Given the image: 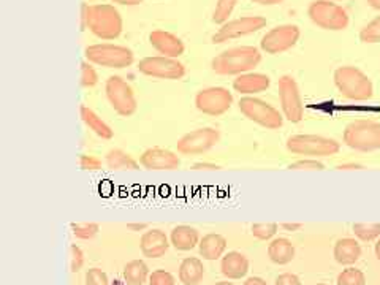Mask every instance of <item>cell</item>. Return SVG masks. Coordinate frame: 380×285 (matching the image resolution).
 I'll return each mask as SVG.
<instances>
[{"mask_svg":"<svg viewBox=\"0 0 380 285\" xmlns=\"http://www.w3.org/2000/svg\"><path fill=\"white\" fill-rule=\"evenodd\" d=\"M262 54L254 46H236L220 52L213 59V70L217 74L249 73L260 64Z\"/></svg>","mask_w":380,"mask_h":285,"instance_id":"cell-1","label":"cell"},{"mask_svg":"<svg viewBox=\"0 0 380 285\" xmlns=\"http://www.w3.org/2000/svg\"><path fill=\"white\" fill-rule=\"evenodd\" d=\"M335 84L337 91L349 100L364 101L369 100L374 94V87H372L368 74L352 65L339 67L335 72Z\"/></svg>","mask_w":380,"mask_h":285,"instance_id":"cell-2","label":"cell"},{"mask_svg":"<svg viewBox=\"0 0 380 285\" xmlns=\"http://www.w3.org/2000/svg\"><path fill=\"white\" fill-rule=\"evenodd\" d=\"M87 27L95 37L101 40H114L122 32V18L113 5H91L87 9Z\"/></svg>","mask_w":380,"mask_h":285,"instance_id":"cell-3","label":"cell"},{"mask_svg":"<svg viewBox=\"0 0 380 285\" xmlns=\"http://www.w3.org/2000/svg\"><path fill=\"white\" fill-rule=\"evenodd\" d=\"M344 142L359 152H372L380 149V124L374 121L359 119L345 127Z\"/></svg>","mask_w":380,"mask_h":285,"instance_id":"cell-4","label":"cell"},{"mask_svg":"<svg viewBox=\"0 0 380 285\" xmlns=\"http://www.w3.org/2000/svg\"><path fill=\"white\" fill-rule=\"evenodd\" d=\"M287 149L291 154L315 159L337 154L341 145L336 140L320 137V135H294L287 140Z\"/></svg>","mask_w":380,"mask_h":285,"instance_id":"cell-5","label":"cell"},{"mask_svg":"<svg viewBox=\"0 0 380 285\" xmlns=\"http://www.w3.org/2000/svg\"><path fill=\"white\" fill-rule=\"evenodd\" d=\"M86 59L106 69H125L133 64V52L125 46L100 43L86 48Z\"/></svg>","mask_w":380,"mask_h":285,"instance_id":"cell-6","label":"cell"},{"mask_svg":"<svg viewBox=\"0 0 380 285\" xmlns=\"http://www.w3.org/2000/svg\"><path fill=\"white\" fill-rule=\"evenodd\" d=\"M308 15L315 26L327 30H344L349 26V15L342 6L330 0H315L309 5Z\"/></svg>","mask_w":380,"mask_h":285,"instance_id":"cell-7","label":"cell"},{"mask_svg":"<svg viewBox=\"0 0 380 285\" xmlns=\"http://www.w3.org/2000/svg\"><path fill=\"white\" fill-rule=\"evenodd\" d=\"M106 99L113 106V110L116 111L119 116L128 118L135 114L138 108L137 97L135 92L127 81L122 79L121 77H110L106 79L105 84Z\"/></svg>","mask_w":380,"mask_h":285,"instance_id":"cell-8","label":"cell"},{"mask_svg":"<svg viewBox=\"0 0 380 285\" xmlns=\"http://www.w3.org/2000/svg\"><path fill=\"white\" fill-rule=\"evenodd\" d=\"M238 106H240V111L249 121H252L264 128L276 130V128H281L284 124L282 114L264 100L255 97H244L240 100Z\"/></svg>","mask_w":380,"mask_h":285,"instance_id":"cell-9","label":"cell"},{"mask_svg":"<svg viewBox=\"0 0 380 285\" xmlns=\"http://www.w3.org/2000/svg\"><path fill=\"white\" fill-rule=\"evenodd\" d=\"M233 104V95L225 87H208L195 97L196 110L208 116H222Z\"/></svg>","mask_w":380,"mask_h":285,"instance_id":"cell-10","label":"cell"},{"mask_svg":"<svg viewBox=\"0 0 380 285\" xmlns=\"http://www.w3.org/2000/svg\"><path fill=\"white\" fill-rule=\"evenodd\" d=\"M279 99L285 119L294 124L301 122L304 116V105L296 81L290 74H284L279 79Z\"/></svg>","mask_w":380,"mask_h":285,"instance_id":"cell-11","label":"cell"},{"mask_svg":"<svg viewBox=\"0 0 380 285\" xmlns=\"http://www.w3.org/2000/svg\"><path fill=\"white\" fill-rule=\"evenodd\" d=\"M140 73L160 79H179L186 74V67L179 60L167 56L145 57L138 64Z\"/></svg>","mask_w":380,"mask_h":285,"instance_id":"cell-12","label":"cell"},{"mask_svg":"<svg viewBox=\"0 0 380 285\" xmlns=\"http://www.w3.org/2000/svg\"><path fill=\"white\" fill-rule=\"evenodd\" d=\"M219 140V130H216L213 127H205L186 133L176 146H178V152L182 155H199L213 149Z\"/></svg>","mask_w":380,"mask_h":285,"instance_id":"cell-13","label":"cell"},{"mask_svg":"<svg viewBox=\"0 0 380 285\" xmlns=\"http://www.w3.org/2000/svg\"><path fill=\"white\" fill-rule=\"evenodd\" d=\"M267 26V19L262 16H244L233 19L223 24L219 30L213 35V43H225L228 40L240 38L249 33L263 29Z\"/></svg>","mask_w":380,"mask_h":285,"instance_id":"cell-14","label":"cell"},{"mask_svg":"<svg viewBox=\"0 0 380 285\" xmlns=\"http://www.w3.org/2000/svg\"><path fill=\"white\" fill-rule=\"evenodd\" d=\"M300 40V27L294 24L277 26L262 38V50L268 54H279L290 50Z\"/></svg>","mask_w":380,"mask_h":285,"instance_id":"cell-15","label":"cell"},{"mask_svg":"<svg viewBox=\"0 0 380 285\" xmlns=\"http://www.w3.org/2000/svg\"><path fill=\"white\" fill-rule=\"evenodd\" d=\"M140 164L146 169H176L181 160L173 151L164 147H149L140 157Z\"/></svg>","mask_w":380,"mask_h":285,"instance_id":"cell-16","label":"cell"},{"mask_svg":"<svg viewBox=\"0 0 380 285\" xmlns=\"http://www.w3.org/2000/svg\"><path fill=\"white\" fill-rule=\"evenodd\" d=\"M149 43L157 50L160 54H164L167 57H179L184 54V43L181 42L179 37H176L174 33H169L165 30H154L149 35Z\"/></svg>","mask_w":380,"mask_h":285,"instance_id":"cell-17","label":"cell"},{"mask_svg":"<svg viewBox=\"0 0 380 285\" xmlns=\"http://www.w3.org/2000/svg\"><path fill=\"white\" fill-rule=\"evenodd\" d=\"M140 247L145 257H149V259H160V257L167 254L169 247L168 238L162 230H149V232L141 236Z\"/></svg>","mask_w":380,"mask_h":285,"instance_id":"cell-18","label":"cell"},{"mask_svg":"<svg viewBox=\"0 0 380 285\" xmlns=\"http://www.w3.org/2000/svg\"><path fill=\"white\" fill-rule=\"evenodd\" d=\"M271 84L269 77L263 73H242L233 81V87L236 92L242 95H252L267 91Z\"/></svg>","mask_w":380,"mask_h":285,"instance_id":"cell-19","label":"cell"},{"mask_svg":"<svg viewBox=\"0 0 380 285\" xmlns=\"http://www.w3.org/2000/svg\"><path fill=\"white\" fill-rule=\"evenodd\" d=\"M222 274L228 277V279H241L247 274L249 271V260L246 255H242L241 252H228L222 259L220 263Z\"/></svg>","mask_w":380,"mask_h":285,"instance_id":"cell-20","label":"cell"},{"mask_svg":"<svg viewBox=\"0 0 380 285\" xmlns=\"http://www.w3.org/2000/svg\"><path fill=\"white\" fill-rule=\"evenodd\" d=\"M200 255L206 260L220 259L227 249V240L222 235L209 233L200 241Z\"/></svg>","mask_w":380,"mask_h":285,"instance_id":"cell-21","label":"cell"},{"mask_svg":"<svg viewBox=\"0 0 380 285\" xmlns=\"http://www.w3.org/2000/svg\"><path fill=\"white\" fill-rule=\"evenodd\" d=\"M268 257L276 264H287L295 259V246L287 238H276L269 242Z\"/></svg>","mask_w":380,"mask_h":285,"instance_id":"cell-22","label":"cell"},{"mask_svg":"<svg viewBox=\"0 0 380 285\" xmlns=\"http://www.w3.org/2000/svg\"><path fill=\"white\" fill-rule=\"evenodd\" d=\"M332 254H335L337 263L349 267V264H354L362 257V247L352 238H344V240H339L336 242L335 252Z\"/></svg>","mask_w":380,"mask_h":285,"instance_id":"cell-23","label":"cell"},{"mask_svg":"<svg viewBox=\"0 0 380 285\" xmlns=\"http://www.w3.org/2000/svg\"><path fill=\"white\" fill-rule=\"evenodd\" d=\"M79 114H81V119H83L84 124L91 128V130L99 135L100 138L104 140H111L114 137V132L113 128L106 124V122L101 119L97 113H95L94 110H91L89 106H81L79 108Z\"/></svg>","mask_w":380,"mask_h":285,"instance_id":"cell-24","label":"cell"},{"mask_svg":"<svg viewBox=\"0 0 380 285\" xmlns=\"http://www.w3.org/2000/svg\"><path fill=\"white\" fill-rule=\"evenodd\" d=\"M205 277V267L201 260L190 257L182 260L179 267V281L184 285H199Z\"/></svg>","mask_w":380,"mask_h":285,"instance_id":"cell-25","label":"cell"},{"mask_svg":"<svg viewBox=\"0 0 380 285\" xmlns=\"http://www.w3.org/2000/svg\"><path fill=\"white\" fill-rule=\"evenodd\" d=\"M172 244L178 250H192L196 244H200L199 232L189 225L176 227L172 232Z\"/></svg>","mask_w":380,"mask_h":285,"instance_id":"cell-26","label":"cell"},{"mask_svg":"<svg viewBox=\"0 0 380 285\" xmlns=\"http://www.w3.org/2000/svg\"><path fill=\"white\" fill-rule=\"evenodd\" d=\"M106 165L111 169H138L140 164L122 149H111L106 154Z\"/></svg>","mask_w":380,"mask_h":285,"instance_id":"cell-27","label":"cell"},{"mask_svg":"<svg viewBox=\"0 0 380 285\" xmlns=\"http://www.w3.org/2000/svg\"><path fill=\"white\" fill-rule=\"evenodd\" d=\"M149 277V268L142 260H132L124 268V281L127 285H142Z\"/></svg>","mask_w":380,"mask_h":285,"instance_id":"cell-28","label":"cell"},{"mask_svg":"<svg viewBox=\"0 0 380 285\" xmlns=\"http://www.w3.org/2000/svg\"><path fill=\"white\" fill-rule=\"evenodd\" d=\"M354 233L362 241H374L380 236V223H355Z\"/></svg>","mask_w":380,"mask_h":285,"instance_id":"cell-29","label":"cell"},{"mask_svg":"<svg viewBox=\"0 0 380 285\" xmlns=\"http://www.w3.org/2000/svg\"><path fill=\"white\" fill-rule=\"evenodd\" d=\"M238 0H219L216 5L214 15H213V21L216 24H223L228 21V16L232 15V11L235 9Z\"/></svg>","mask_w":380,"mask_h":285,"instance_id":"cell-30","label":"cell"},{"mask_svg":"<svg viewBox=\"0 0 380 285\" xmlns=\"http://www.w3.org/2000/svg\"><path fill=\"white\" fill-rule=\"evenodd\" d=\"M366 277L363 271L357 268H347L344 269L341 274L337 276V285H364Z\"/></svg>","mask_w":380,"mask_h":285,"instance_id":"cell-31","label":"cell"},{"mask_svg":"<svg viewBox=\"0 0 380 285\" xmlns=\"http://www.w3.org/2000/svg\"><path fill=\"white\" fill-rule=\"evenodd\" d=\"M359 40L364 43H379L380 42V16L364 26L359 32Z\"/></svg>","mask_w":380,"mask_h":285,"instance_id":"cell-32","label":"cell"},{"mask_svg":"<svg viewBox=\"0 0 380 285\" xmlns=\"http://www.w3.org/2000/svg\"><path fill=\"white\" fill-rule=\"evenodd\" d=\"M72 230L73 235L78 238V240H92V238L97 236L100 227L97 223H72Z\"/></svg>","mask_w":380,"mask_h":285,"instance_id":"cell-33","label":"cell"},{"mask_svg":"<svg viewBox=\"0 0 380 285\" xmlns=\"http://www.w3.org/2000/svg\"><path fill=\"white\" fill-rule=\"evenodd\" d=\"M277 233V223H254L252 235L257 240L267 241L271 240Z\"/></svg>","mask_w":380,"mask_h":285,"instance_id":"cell-34","label":"cell"},{"mask_svg":"<svg viewBox=\"0 0 380 285\" xmlns=\"http://www.w3.org/2000/svg\"><path fill=\"white\" fill-rule=\"evenodd\" d=\"M99 83V74L89 62L81 64V86L94 87Z\"/></svg>","mask_w":380,"mask_h":285,"instance_id":"cell-35","label":"cell"},{"mask_svg":"<svg viewBox=\"0 0 380 285\" xmlns=\"http://www.w3.org/2000/svg\"><path fill=\"white\" fill-rule=\"evenodd\" d=\"M149 285H174V277L165 269H157L149 276Z\"/></svg>","mask_w":380,"mask_h":285,"instance_id":"cell-36","label":"cell"},{"mask_svg":"<svg viewBox=\"0 0 380 285\" xmlns=\"http://www.w3.org/2000/svg\"><path fill=\"white\" fill-rule=\"evenodd\" d=\"M108 276L100 268H92L86 273V285H108Z\"/></svg>","mask_w":380,"mask_h":285,"instance_id":"cell-37","label":"cell"},{"mask_svg":"<svg viewBox=\"0 0 380 285\" xmlns=\"http://www.w3.org/2000/svg\"><path fill=\"white\" fill-rule=\"evenodd\" d=\"M84 264V254L83 250H81L77 244H72L70 247V268L73 273H78V271L83 268Z\"/></svg>","mask_w":380,"mask_h":285,"instance_id":"cell-38","label":"cell"},{"mask_svg":"<svg viewBox=\"0 0 380 285\" xmlns=\"http://www.w3.org/2000/svg\"><path fill=\"white\" fill-rule=\"evenodd\" d=\"M290 169H323L325 165L317 159H301L289 165Z\"/></svg>","mask_w":380,"mask_h":285,"instance_id":"cell-39","label":"cell"},{"mask_svg":"<svg viewBox=\"0 0 380 285\" xmlns=\"http://www.w3.org/2000/svg\"><path fill=\"white\" fill-rule=\"evenodd\" d=\"M79 167L83 169H100L101 168V160L94 157V155H86L83 154L79 157Z\"/></svg>","mask_w":380,"mask_h":285,"instance_id":"cell-40","label":"cell"},{"mask_svg":"<svg viewBox=\"0 0 380 285\" xmlns=\"http://www.w3.org/2000/svg\"><path fill=\"white\" fill-rule=\"evenodd\" d=\"M276 285H301L300 277L290 273H284L276 279Z\"/></svg>","mask_w":380,"mask_h":285,"instance_id":"cell-41","label":"cell"},{"mask_svg":"<svg viewBox=\"0 0 380 285\" xmlns=\"http://www.w3.org/2000/svg\"><path fill=\"white\" fill-rule=\"evenodd\" d=\"M192 168L194 169H219L220 167L214 165V164H206V162H205V164H203V162H200V164H195Z\"/></svg>","mask_w":380,"mask_h":285,"instance_id":"cell-42","label":"cell"},{"mask_svg":"<svg viewBox=\"0 0 380 285\" xmlns=\"http://www.w3.org/2000/svg\"><path fill=\"white\" fill-rule=\"evenodd\" d=\"M244 285H268L267 281H263L262 277H249V279L244 282Z\"/></svg>","mask_w":380,"mask_h":285,"instance_id":"cell-43","label":"cell"},{"mask_svg":"<svg viewBox=\"0 0 380 285\" xmlns=\"http://www.w3.org/2000/svg\"><path fill=\"white\" fill-rule=\"evenodd\" d=\"M284 230H289V232H295V230L301 228V223H282L281 225Z\"/></svg>","mask_w":380,"mask_h":285,"instance_id":"cell-44","label":"cell"},{"mask_svg":"<svg viewBox=\"0 0 380 285\" xmlns=\"http://www.w3.org/2000/svg\"><path fill=\"white\" fill-rule=\"evenodd\" d=\"M363 167L358 165V164H342V165H337V169H362Z\"/></svg>","mask_w":380,"mask_h":285,"instance_id":"cell-45","label":"cell"},{"mask_svg":"<svg viewBox=\"0 0 380 285\" xmlns=\"http://www.w3.org/2000/svg\"><path fill=\"white\" fill-rule=\"evenodd\" d=\"M252 2L260 4V5H277V4H281L282 0H252Z\"/></svg>","mask_w":380,"mask_h":285,"instance_id":"cell-46","label":"cell"},{"mask_svg":"<svg viewBox=\"0 0 380 285\" xmlns=\"http://www.w3.org/2000/svg\"><path fill=\"white\" fill-rule=\"evenodd\" d=\"M113 2L121 4V5H138L142 0H113Z\"/></svg>","mask_w":380,"mask_h":285,"instance_id":"cell-47","label":"cell"},{"mask_svg":"<svg viewBox=\"0 0 380 285\" xmlns=\"http://www.w3.org/2000/svg\"><path fill=\"white\" fill-rule=\"evenodd\" d=\"M368 4H369L374 10H380V0H368Z\"/></svg>","mask_w":380,"mask_h":285,"instance_id":"cell-48","label":"cell"},{"mask_svg":"<svg viewBox=\"0 0 380 285\" xmlns=\"http://www.w3.org/2000/svg\"><path fill=\"white\" fill-rule=\"evenodd\" d=\"M376 257H377V260L380 262V240L376 244Z\"/></svg>","mask_w":380,"mask_h":285,"instance_id":"cell-49","label":"cell"},{"mask_svg":"<svg viewBox=\"0 0 380 285\" xmlns=\"http://www.w3.org/2000/svg\"><path fill=\"white\" fill-rule=\"evenodd\" d=\"M214 285H235V284H232V282H217Z\"/></svg>","mask_w":380,"mask_h":285,"instance_id":"cell-50","label":"cell"},{"mask_svg":"<svg viewBox=\"0 0 380 285\" xmlns=\"http://www.w3.org/2000/svg\"><path fill=\"white\" fill-rule=\"evenodd\" d=\"M315 285H327V284H315Z\"/></svg>","mask_w":380,"mask_h":285,"instance_id":"cell-51","label":"cell"}]
</instances>
